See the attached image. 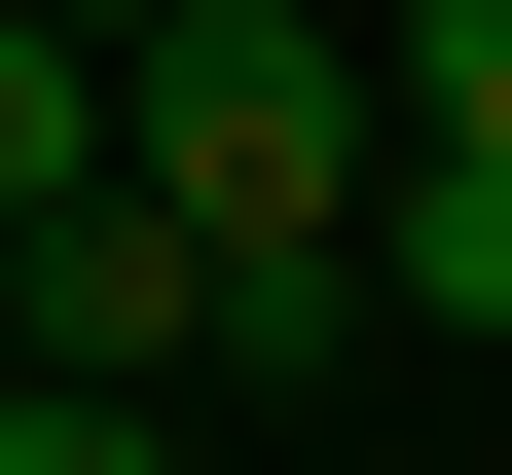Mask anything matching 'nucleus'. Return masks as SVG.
<instances>
[{
    "label": "nucleus",
    "mask_w": 512,
    "mask_h": 475,
    "mask_svg": "<svg viewBox=\"0 0 512 475\" xmlns=\"http://www.w3.org/2000/svg\"><path fill=\"white\" fill-rule=\"evenodd\" d=\"M366 293L403 329H512V147H403V110H366Z\"/></svg>",
    "instance_id": "obj_3"
},
{
    "label": "nucleus",
    "mask_w": 512,
    "mask_h": 475,
    "mask_svg": "<svg viewBox=\"0 0 512 475\" xmlns=\"http://www.w3.org/2000/svg\"><path fill=\"white\" fill-rule=\"evenodd\" d=\"M110 183H183L220 256L366 220V0H147L110 37Z\"/></svg>",
    "instance_id": "obj_1"
},
{
    "label": "nucleus",
    "mask_w": 512,
    "mask_h": 475,
    "mask_svg": "<svg viewBox=\"0 0 512 475\" xmlns=\"http://www.w3.org/2000/svg\"><path fill=\"white\" fill-rule=\"evenodd\" d=\"M74 439H110V402H74V366H37V329H0V475H74Z\"/></svg>",
    "instance_id": "obj_6"
},
{
    "label": "nucleus",
    "mask_w": 512,
    "mask_h": 475,
    "mask_svg": "<svg viewBox=\"0 0 512 475\" xmlns=\"http://www.w3.org/2000/svg\"><path fill=\"white\" fill-rule=\"evenodd\" d=\"M74 147H110V37H37V0H0V220H37Z\"/></svg>",
    "instance_id": "obj_5"
},
{
    "label": "nucleus",
    "mask_w": 512,
    "mask_h": 475,
    "mask_svg": "<svg viewBox=\"0 0 512 475\" xmlns=\"http://www.w3.org/2000/svg\"><path fill=\"white\" fill-rule=\"evenodd\" d=\"M0 329H37V366L74 402H147V366H220V220H183V183H37V220H0Z\"/></svg>",
    "instance_id": "obj_2"
},
{
    "label": "nucleus",
    "mask_w": 512,
    "mask_h": 475,
    "mask_svg": "<svg viewBox=\"0 0 512 475\" xmlns=\"http://www.w3.org/2000/svg\"><path fill=\"white\" fill-rule=\"evenodd\" d=\"M366 110H403V147H512V0H403V37H366Z\"/></svg>",
    "instance_id": "obj_4"
}]
</instances>
